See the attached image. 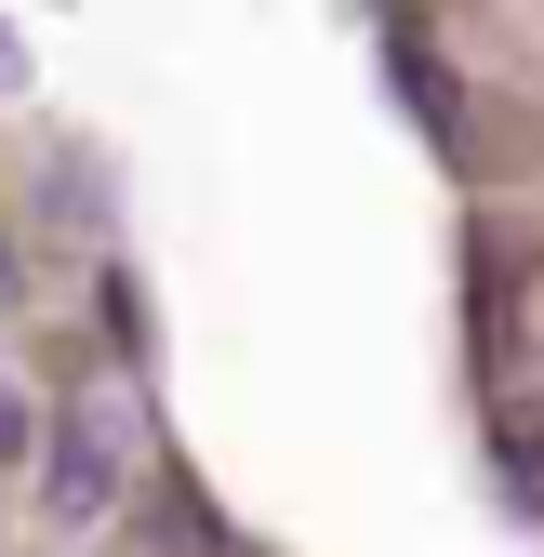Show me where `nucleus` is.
<instances>
[{
    "label": "nucleus",
    "instance_id": "f03ea898",
    "mask_svg": "<svg viewBox=\"0 0 544 557\" xmlns=\"http://www.w3.org/2000/svg\"><path fill=\"white\" fill-rule=\"evenodd\" d=\"M40 438H53V425H40V411H27L14 385H0V465H40Z\"/></svg>",
    "mask_w": 544,
    "mask_h": 557
},
{
    "label": "nucleus",
    "instance_id": "7ed1b4c3",
    "mask_svg": "<svg viewBox=\"0 0 544 557\" xmlns=\"http://www.w3.org/2000/svg\"><path fill=\"white\" fill-rule=\"evenodd\" d=\"M0 306H14V239H0Z\"/></svg>",
    "mask_w": 544,
    "mask_h": 557
},
{
    "label": "nucleus",
    "instance_id": "f257e3e1",
    "mask_svg": "<svg viewBox=\"0 0 544 557\" xmlns=\"http://www.w3.org/2000/svg\"><path fill=\"white\" fill-rule=\"evenodd\" d=\"M40 505H53V518H107V505H120V425H107L94 398L53 411V438H40Z\"/></svg>",
    "mask_w": 544,
    "mask_h": 557
}]
</instances>
